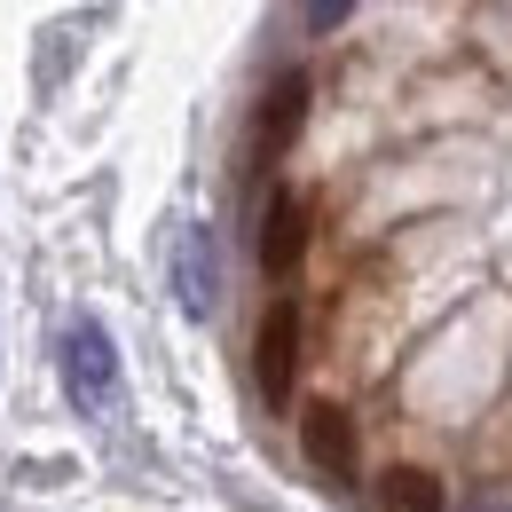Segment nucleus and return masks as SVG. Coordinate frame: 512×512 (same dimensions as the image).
Instances as JSON below:
<instances>
[{
  "mask_svg": "<svg viewBox=\"0 0 512 512\" xmlns=\"http://www.w3.org/2000/svg\"><path fill=\"white\" fill-rule=\"evenodd\" d=\"M64 394L87 410V418L119 402V347H111V331L95 316H79L64 331Z\"/></svg>",
  "mask_w": 512,
  "mask_h": 512,
  "instance_id": "1",
  "label": "nucleus"
},
{
  "mask_svg": "<svg viewBox=\"0 0 512 512\" xmlns=\"http://www.w3.org/2000/svg\"><path fill=\"white\" fill-rule=\"evenodd\" d=\"M308 95H316L308 71L268 79V95H260V111H253V134H245V158H253V166H276V158L292 150V134L308 127Z\"/></svg>",
  "mask_w": 512,
  "mask_h": 512,
  "instance_id": "2",
  "label": "nucleus"
},
{
  "mask_svg": "<svg viewBox=\"0 0 512 512\" xmlns=\"http://www.w3.org/2000/svg\"><path fill=\"white\" fill-rule=\"evenodd\" d=\"M253 379H260V402H268V410L292 402V386H300V308H292V300H268V316H260Z\"/></svg>",
  "mask_w": 512,
  "mask_h": 512,
  "instance_id": "3",
  "label": "nucleus"
},
{
  "mask_svg": "<svg viewBox=\"0 0 512 512\" xmlns=\"http://www.w3.org/2000/svg\"><path fill=\"white\" fill-rule=\"evenodd\" d=\"M300 457L316 465V481L347 489L355 465H363V434H355V418H347L339 402H308V410H300Z\"/></svg>",
  "mask_w": 512,
  "mask_h": 512,
  "instance_id": "4",
  "label": "nucleus"
},
{
  "mask_svg": "<svg viewBox=\"0 0 512 512\" xmlns=\"http://www.w3.org/2000/svg\"><path fill=\"white\" fill-rule=\"evenodd\" d=\"M253 253H260V276H276V284L300 276V260H308V197L300 190H268Z\"/></svg>",
  "mask_w": 512,
  "mask_h": 512,
  "instance_id": "5",
  "label": "nucleus"
},
{
  "mask_svg": "<svg viewBox=\"0 0 512 512\" xmlns=\"http://www.w3.org/2000/svg\"><path fill=\"white\" fill-rule=\"evenodd\" d=\"M379 512H449V489L426 465H386L379 473Z\"/></svg>",
  "mask_w": 512,
  "mask_h": 512,
  "instance_id": "6",
  "label": "nucleus"
},
{
  "mask_svg": "<svg viewBox=\"0 0 512 512\" xmlns=\"http://www.w3.org/2000/svg\"><path fill=\"white\" fill-rule=\"evenodd\" d=\"M182 308H190V316H213V253H205V229L182 237Z\"/></svg>",
  "mask_w": 512,
  "mask_h": 512,
  "instance_id": "7",
  "label": "nucleus"
},
{
  "mask_svg": "<svg viewBox=\"0 0 512 512\" xmlns=\"http://www.w3.org/2000/svg\"><path fill=\"white\" fill-rule=\"evenodd\" d=\"M449 512H512V481H473Z\"/></svg>",
  "mask_w": 512,
  "mask_h": 512,
  "instance_id": "8",
  "label": "nucleus"
},
{
  "mask_svg": "<svg viewBox=\"0 0 512 512\" xmlns=\"http://www.w3.org/2000/svg\"><path fill=\"white\" fill-rule=\"evenodd\" d=\"M300 16H308V32H339L355 16V0H300Z\"/></svg>",
  "mask_w": 512,
  "mask_h": 512,
  "instance_id": "9",
  "label": "nucleus"
}]
</instances>
